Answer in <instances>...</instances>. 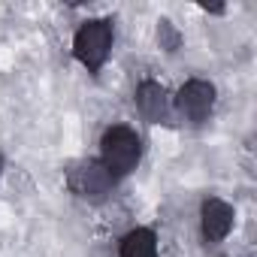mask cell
<instances>
[{
    "instance_id": "6da1fadb",
    "label": "cell",
    "mask_w": 257,
    "mask_h": 257,
    "mask_svg": "<svg viewBox=\"0 0 257 257\" xmlns=\"http://www.w3.org/2000/svg\"><path fill=\"white\" fill-rule=\"evenodd\" d=\"M100 152H103V167L115 176H127L137 164H140V155H143V146H140V137L131 131V127H109L103 134V143H100Z\"/></svg>"
},
{
    "instance_id": "7a4b0ae2",
    "label": "cell",
    "mask_w": 257,
    "mask_h": 257,
    "mask_svg": "<svg viewBox=\"0 0 257 257\" xmlns=\"http://www.w3.org/2000/svg\"><path fill=\"white\" fill-rule=\"evenodd\" d=\"M112 49V25L103 22V19H94V22H85L79 31H76V40H73V52L76 58L91 70L97 73L106 61Z\"/></svg>"
},
{
    "instance_id": "3957f363",
    "label": "cell",
    "mask_w": 257,
    "mask_h": 257,
    "mask_svg": "<svg viewBox=\"0 0 257 257\" xmlns=\"http://www.w3.org/2000/svg\"><path fill=\"white\" fill-rule=\"evenodd\" d=\"M112 173L100 161H79L67 173V185L76 197L82 200H103L112 191Z\"/></svg>"
},
{
    "instance_id": "277c9868",
    "label": "cell",
    "mask_w": 257,
    "mask_h": 257,
    "mask_svg": "<svg viewBox=\"0 0 257 257\" xmlns=\"http://www.w3.org/2000/svg\"><path fill=\"white\" fill-rule=\"evenodd\" d=\"M176 103L188 121H203V118H209V112L215 106V85L206 79H191L182 85Z\"/></svg>"
},
{
    "instance_id": "5b68a950",
    "label": "cell",
    "mask_w": 257,
    "mask_h": 257,
    "mask_svg": "<svg viewBox=\"0 0 257 257\" xmlns=\"http://www.w3.org/2000/svg\"><path fill=\"white\" fill-rule=\"evenodd\" d=\"M230 227H233V209L218 197L206 200L203 203V236H206V242H221L230 233Z\"/></svg>"
},
{
    "instance_id": "8992f818",
    "label": "cell",
    "mask_w": 257,
    "mask_h": 257,
    "mask_svg": "<svg viewBox=\"0 0 257 257\" xmlns=\"http://www.w3.org/2000/svg\"><path fill=\"white\" fill-rule=\"evenodd\" d=\"M137 106L140 112L149 118V121H164L167 112H170V97H167V88L161 82H143L137 88Z\"/></svg>"
},
{
    "instance_id": "52a82bcc",
    "label": "cell",
    "mask_w": 257,
    "mask_h": 257,
    "mask_svg": "<svg viewBox=\"0 0 257 257\" xmlns=\"http://www.w3.org/2000/svg\"><path fill=\"white\" fill-rule=\"evenodd\" d=\"M121 257H158V239L152 230L137 227L124 236L121 242Z\"/></svg>"
},
{
    "instance_id": "ba28073f",
    "label": "cell",
    "mask_w": 257,
    "mask_h": 257,
    "mask_svg": "<svg viewBox=\"0 0 257 257\" xmlns=\"http://www.w3.org/2000/svg\"><path fill=\"white\" fill-rule=\"evenodd\" d=\"M161 40L167 43V49H170V52H173V49L179 46V34H176V31L170 28V22H161Z\"/></svg>"
},
{
    "instance_id": "9c48e42d",
    "label": "cell",
    "mask_w": 257,
    "mask_h": 257,
    "mask_svg": "<svg viewBox=\"0 0 257 257\" xmlns=\"http://www.w3.org/2000/svg\"><path fill=\"white\" fill-rule=\"evenodd\" d=\"M0 173H4V158H0Z\"/></svg>"
}]
</instances>
